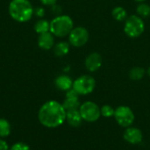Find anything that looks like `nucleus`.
<instances>
[{
  "label": "nucleus",
  "mask_w": 150,
  "mask_h": 150,
  "mask_svg": "<svg viewBox=\"0 0 150 150\" xmlns=\"http://www.w3.org/2000/svg\"><path fill=\"white\" fill-rule=\"evenodd\" d=\"M67 111L62 104L56 100L45 102L38 112L40 123L47 128H55L62 126L66 121Z\"/></svg>",
  "instance_id": "nucleus-1"
},
{
  "label": "nucleus",
  "mask_w": 150,
  "mask_h": 150,
  "mask_svg": "<svg viewBox=\"0 0 150 150\" xmlns=\"http://www.w3.org/2000/svg\"><path fill=\"white\" fill-rule=\"evenodd\" d=\"M33 11L34 8L30 0H11L8 7L11 18L18 23H25L31 20Z\"/></svg>",
  "instance_id": "nucleus-2"
},
{
  "label": "nucleus",
  "mask_w": 150,
  "mask_h": 150,
  "mask_svg": "<svg viewBox=\"0 0 150 150\" xmlns=\"http://www.w3.org/2000/svg\"><path fill=\"white\" fill-rule=\"evenodd\" d=\"M74 28V21L69 15L61 14L55 16L50 21V33L57 38L69 36Z\"/></svg>",
  "instance_id": "nucleus-3"
},
{
  "label": "nucleus",
  "mask_w": 150,
  "mask_h": 150,
  "mask_svg": "<svg viewBox=\"0 0 150 150\" xmlns=\"http://www.w3.org/2000/svg\"><path fill=\"white\" fill-rule=\"evenodd\" d=\"M145 31V23L143 18L137 14H133L127 17L124 23V33L131 38L136 39L143 34Z\"/></svg>",
  "instance_id": "nucleus-4"
},
{
  "label": "nucleus",
  "mask_w": 150,
  "mask_h": 150,
  "mask_svg": "<svg viewBox=\"0 0 150 150\" xmlns=\"http://www.w3.org/2000/svg\"><path fill=\"white\" fill-rule=\"evenodd\" d=\"M96 88V80L91 75H83L78 76L73 83V89L81 96L92 93Z\"/></svg>",
  "instance_id": "nucleus-5"
},
{
  "label": "nucleus",
  "mask_w": 150,
  "mask_h": 150,
  "mask_svg": "<svg viewBox=\"0 0 150 150\" xmlns=\"http://www.w3.org/2000/svg\"><path fill=\"white\" fill-rule=\"evenodd\" d=\"M79 112L83 120L89 123L96 122L101 117L100 107L92 101H85L81 104Z\"/></svg>",
  "instance_id": "nucleus-6"
},
{
  "label": "nucleus",
  "mask_w": 150,
  "mask_h": 150,
  "mask_svg": "<svg viewBox=\"0 0 150 150\" xmlns=\"http://www.w3.org/2000/svg\"><path fill=\"white\" fill-rule=\"evenodd\" d=\"M113 117L119 126L125 128L131 127L135 120V116L133 110L127 105L118 106L115 109V113Z\"/></svg>",
  "instance_id": "nucleus-7"
},
{
  "label": "nucleus",
  "mask_w": 150,
  "mask_h": 150,
  "mask_svg": "<svg viewBox=\"0 0 150 150\" xmlns=\"http://www.w3.org/2000/svg\"><path fill=\"white\" fill-rule=\"evenodd\" d=\"M69 43L75 47L85 46L90 39L89 31L84 26H76L69 34Z\"/></svg>",
  "instance_id": "nucleus-8"
},
{
  "label": "nucleus",
  "mask_w": 150,
  "mask_h": 150,
  "mask_svg": "<svg viewBox=\"0 0 150 150\" xmlns=\"http://www.w3.org/2000/svg\"><path fill=\"white\" fill-rule=\"evenodd\" d=\"M124 140L132 145H137L142 142L143 141V134L142 130L138 127H127L123 134Z\"/></svg>",
  "instance_id": "nucleus-9"
},
{
  "label": "nucleus",
  "mask_w": 150,
  "mask_h": 150,
  "mask_svg": "<svg viewBox=\"0 0 150 150\" xmlns=\"http://www.w3.org/2000/svg\"><path fill=\"white\" fill-rule=\"evenodd\" d=\"M103 64V59L99 53L98 52H92L89 54L84 61V66L85 69L89 72H97Z\"/></svg>",
  "instance_id": "nucleus-10"
},
{
  "label": "nucleus",
  "mask_w": 150,
  "mask_h": 150,
  "mask_svg": "<svg viewBox=\"0 0 150 150\" xmlns=\"http://www.w3.org/2000/svg\"><path fill=\"white\" fill-rule=\"evenodd\" d=\"M38 47L42 50H50L53 49L55 42H54V36L49 32L39 34L38 37Z\"/></svg>",
  "instance_id": "nucleus-11"
},
{
  "label": "nucleus",
  "mask_w": 150,
  "mask_h": 150,
  "mask_svg": "<svg viewBox=\"0 0 150 150\" xmlns=\"http://www.w3.org/2000/svg\"><path fill=\"white\" fill-rule=\"evenodd\" d=\"M73 83L74 81L72 78L68 75H60L58 76L54 80V85L55 87L62 91H67L73 88Z\"/></svg>",
  "instance_id": "nucleus-12"
},
{
  "label": "nucleus",
  "mask_w": 150,
  "mask_h": 150,
  "mask_svg": "<svg viewBox=\"0 0 150 150\" xmlns=\"http://www.w3.org/2000/svg\"><path fill=\"white\" fill-rule=\"evenodd\" d=\"M66 121L68 124L73 127H78L82 125L83 120L81 116L79 109L77 110H70L67 111L66 114Z\"/></svg>",
  "instance_id": "nucleus-13"
},
{
  "label": "nucleus",
  "mask_w": 150,
  "mask_h": 150,
  "mask_svg": "<svg viewBox=\"0 0 150 150\" xmlns=\"http://www.w3.org/2000/svg\"><path fill=\"white\" fill-rule=\"evenodd\" d=\"M70 49V44L69 41H59L56 44H54L53 47V51L55 56L57 57H63L67 55L69 53Z\"/></svg>",
  "instance_id": "nucleus-14"
},
{
  "label": "nucleus",
  "mask_w": 150,
  "mask_h": 150,
  "mask_svg": "<svg viewBox=\"0 0 150 150\" xmlns=\"http://www.w3.org/2000/svg\"><path fill=\"white\" fill-rule=\"evenodd\" d=\"M112 16L118 22H122V21L125 22V20L128 17V13L124 7L115 6L112 11Z\"/></svg>",
  "instance_id": "nucleus-15"
},
{
  "label": "nucleus",
  "mask_w": 150,
  "mask_h": 150,
  "mask_svg": "<svg viewBox=\"0 0 150 150\" xmlns=\"http://www.w3.org/2000/svg\"><path fill=\"white\" fill-rule=\"evenodd\" d=\"M33 29L36 32V33H38V34H41V33L49 32L50 21H47L45 18H40L35 22V24L33 25Z\"/></svg>",
  "instance_id": "nucleus-16"
},
{
  "label": "nucleus",
  "mask_w": 150,
  "mask_h": 150,
  "mask_svg": "<svg viewBox=\"0 0 150 150\" xmlns=\"http://www.w3.org/2000/svg\"><path fill=\"white\" fill-rule=\"evenodd\" d=\"M147 73V70L142 67H134L129 70L128 76L129 78L133 81H140L142 80Z\"/></svg>",
  "instance_id": "nucleus-17"
},
{
  "label": "nucleus",
  "mask_w": 150,
  "mask_h": 150,
  "mask_svg": "<svg viewBox=\"0 0 150 150\" xmlns=\"http://www.w3.org/2000/svg\"><path fill=\"white\" fill-rule=\"evenodd\" d=\"M62 105L66 111H70L79 109L81 104L79 101V98H65Z\"/></svg>",
  "instance_id": "nucleus-18"
},
{
  "label": "nucleus",
  "mask_w": 150,
  "mask_h": 150,
  "mask_svg": "<svg viewBox=\"0 0 150 150\" xmlns=\"http://www.w3.org/2000/svg\"><path fill=\"white\" fill-rule=\"evenodd\" d=\"M136 13L142 18H147L150 17V5L149 4L142 2L139 3L136 7Z\"/></svg>",
  "instance_id": "nucleus-19"
},
{
  "label": "nucleus",
  "mask_w": 150,
  "mask_h": 150,
  "mask_svg": "<svg viewBox=\"0 0 150 150\" xmlns=\"http://www.w3.org/2000/svg\"><path fill=\"white\" fill-rule=\"evenodd\" d=\"M11 127L10 122L3 118H0V138L8 137L11 134Z\"/></svg>",
  "instance_id": "nucleus-20"
},
{
  "label": "nucleus",
  "mask_w": 150,
  "mask_h": 150,
  "mask_svg": "<svg viewBox=\"0 0 150 150\" xmlns=\"http://www.w3.org/2000/svg\"><path fill=\"white\" fill-rule=\"evenodd\" d=\"M101 115L105 118H112L114 116L115 113V109L109 105H105L101 108Z\"/></svg>",
  "instance_id": "nucleus-21"
},
{
  "label": "nucleus",
  "mask_w": 150,
  "mask_h": 150,
  "mask_svg": "<svg viewBox=\"0 0 150 150\" xmlns=\"http://www.w3.org/2000/svg\"><path fill=\"white\" fill-rule=\"evenodd\" d=\"M9 150H30V148L26 143L19 142L14 143L11 147H10Z\"/></svg>",
  "instance_id": "nucleus-22"
},
{
  "label": "nucleus",
  "mask_w": 150,
  "mask_h": 150,
  "mask_svg": "<svg viewBox=\"0 0 150 150\" xmlns=\"http://www.w3.org/2000/svg\"><path fill=\"white\" fill-rule=\"evenodd\" d=\"M46 14V10L44 7L42 6H37L34 8V11H33V15L36 16L37 18H43V17L45 16Z\"/></svg>",
  "instance_id": "nucleus-23"
},
{
  "label": "nucleus",
  "mask_w": 150,
  "mask_h": 150,
  "mask_svg": "<svg viewBox=\"0 0 150 150\" xmlns=\"http://www.w3.org/2000/svg\"><path fill=\"white\" fill-rule=\"evenodd\" d=\"M51 11H52V12H53L54 14H55L56 16L61 15V14H62V7H61L60 5H57L56 4H54L53 6H51Z\"/></svg>",
  "instance_id": "nucleus-24"
},
{
  "label": "nucleus",
  "mask_w": 150,
  "mask_h": 150,
  "mask_svg": "<svg viewBox=\"0 0 150 150\" xmlns=\"http://www.w3.org/2000/svg\"><path fill=\"white\" fill-rule=\"evenodd\" d=\"M40 1L45 6H53L57 3V0H40Z\"/></svg>",
  "instance_id": "nucleus-25"
},
{
  "label": "nucleus",
  "mask_w": 150,
  "mask_h": 150,
  "mask_svg": "<svg viewBox=\"0 0 150 150\" xmlns=\"http://www.w3.org/2000/svg\"><path fill=\"white\" fill-rule=\"evenodd\" d=\"M10 149V147L8 145V143L3 139L1 138L0 139V150H9Z\"/></svg>",
  "instance_id": "nucleus-26"
},
{
  "label": "nucleus",
  "mask_w": 150,
  "mask_h": 150,
  "mask_svg": "<svg viewBox=\"0 0 150 150\" xmlns=\"http://www.w3.org/2000/svg\"><path fill=\"white\" fill-rule=\"evenodd\" d=\"M147 75L150 77V66L148 68V69H147Z\"/></svg>",
  "instance_id": "nucleus-27"
},
{
  "label": "nucleus",
  "mask_w": 150,
  "mask_h": 150,
  "mask_svg": "<svg viewBox=\"0 0 150 150\" xmlns=\"http://www.w3.org/2000/svg\"><path fill=\"white\" fill-rule=\"evenodd\" d=\"M135 2H137V3H142V2H145L146 0H134Z\"/></svg>",
  "instance_id": "nucleus-28"
}]
</instances>
